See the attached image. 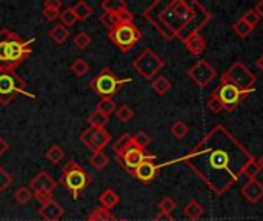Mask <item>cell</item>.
<instances>
[{
    "label": "cell",
    "instance_id": "obj_4",
    "mask_svg": "<svg viewBox=\"0 0 263 221\" xmlns=\"http://www.w3.org/2000/svg\"><path fill=\"white\" fill-rule=\"evenodd\" d=\"M131 82H133V78H119V77H116V74L111 69L105 68V69H102V72L99 75H96L91 80L89 86L100 98H111L126 83H131Z\"/></svg>",
    "mask_w": 263,
    "mask_h": 221
},
{
    "label": "cell",
    "instance_id": "obj_28",
    "mask_svg": "<svg viewBox=\"0 0 263 221\" xmlns=\"http://www.w3.org/2000/svg\"><path fill=\"white\" fill-rule=\"evenodd\" d=\"M117 218L111 214V211H106L103 208H96L89 217L86 218V221H116Z\"/></svg>",
    "mask_w": 263,
    "mask_h": 221
},
{
    "label": "cell",
    "instance_id": "obj_6",
    "mask_svg": "<svg viewBox=\"0 0 263 221\" xmlns=\"http://www.w3.org/2000/svg\"><path fill=\"white\" fill-rule=\"evenodd\" d=\"M220 82L223 83H231L240 91L245 92H254V85L257 82V77L254 72H251L242 62H234L228 71L222 75Z\"/></svg>",
    "mask_w": 263,
    "mask_h": 221
},
{
    "label": "cell",
    "instance_id": "obj_44",
    "mask_svg": "<svg viewBox=\"0 0 263 221\" xmlns=\"http://www.w3.org/2000/svg\"><path fill=\"white\" fill-rule=\"evenodd\" d=\"M12 183V177L9 175V172H6L5 168L0 166V192L6 191Z\"/></svg>",
    "mask_w": 263,
    "mask_h": 221
},
{
    "label": "cell",
    "instance_id": "obj_48",
    "mask_svg": "<svg viewBox=\"0 0 263 221\" xmlns=\"http://www.w3.org/2000/svg\"><path fill=\"white\" fill-rule=\"evenodd\" d=\"M153 221H176L174 220V217L173 215H168V214H159V215H156Z\"/></svg>",
    "mask_w": 263,
    "mask_h": 221
},
{
    "label": "cell",
    "instance_id": "obj_9",
    "mask_svg": "<svg viewBox=\"0 0 263 221\" xmlns=\"http://www.w3.org/2000/svg\"><path fill=\"white\" fill-rule=\"evenodd\" d=\"M250 92L240 91L239 88H236L231 83H223L220 82V85L213 91V95H216L225 106V111H234L242 102L243 98L248 95Z\"/></svg>",
    "mask_w": 263,
    "mask_h": 221
},
{
    "label": "cell",
    "instance_id": "obj_27",
    "mask_svg": "<svg viewBox=\"0 0 263 221\" xmlns=\"http://www.w3.org/2000/svg\"><path fill=\"white\" fill-rule=\"evenodd\" d=\"M153 91L156 92V94H159V95H165L171 88H173V85H171V82L166 78V77H163V75H159V77H156L154 80H153Z\"/></svg>",
    "mask_w": 263,
    "mask_h": 221
},
{
    "label": "cell",
    "instance_id": "obj_50",
    "mask_svg": "<svg viewBox=\"0 0 263 221\" xmlns=\"http://www.w3.org/2000/svg\"><path fill=\"white\" fill-rule=\"evenodd\" d=\"M256 11H257V14H259V17L263 18V0L262 2H259L257 5H256V8H254Z\"/></svg>",
    "mask_w": 263,
    "mask_h": 221
},
{
    "label": "cell",
    "instance_id": "obj_25",
    "mask_svg": "<svg viewBox=\"0 0 263 221\" xmlns=\"http://www.w3.org/2000/svg\"><path fill=\"white\" fill-rule=\"evenodd\" d=\"M72 11H74V14H76V17H77V22H79V20L83 22V20H86V18L92 14V6H91L89 3H86L85 0H80V2H77V3L72 6Z\"/></svg>",
    "mask_w": 263,
    "mask_h": 221
},
{
    "label": "cell",
    "instance_id": "obj_10",
    "mask_svg": "<svg viewBox=\"0 0 263 221\" xmlns=\"http://www.w3.org/2000/svg\"><path fill=\"white\" fill-rule=\"evenodd\" d=\"M193 3V6H194V15H193V18L190 20V23L186 25V28L180 32V35L177 37L179 40H182V42H185L188 37H191L193 34H196V32H200V29L211 20V17H213V14L200 3V2H196V0H193L191 2Z\"/></svg>",
    "mask_w": 263,
    "mask_h": 221
},
{
    "label": "cell",
    "instance_id": "obj_14",
    "mask_svg": "<svg viewBox=\"0 0 263 221\" xmlns=\"http://www.w3.org/2000/svg\"><path fill=\"white\" fill-rule=\"evenodd\" d=\"M148 157H149V155L145 154L143 149L136 148V146L131 145V148H128L120 157H117V162H119V165H122V166L133 175L134 169H136L142 162H145Z\"/></svg>",
    "mask_w": 263,
    "mask_h": 221
},
{
    "label": "cell",
    "instance_id": "obj_22",
    "mask_svg": "<svg viewBox=\"0 0 263 221\" xmlns=\"http://www.w3.org/2000/svg\"><path fill=\"white\" fill-rule=\"evenodd\" d=\"M119 202H120V198L112 189H105L100 195V206L106 211L114 209L119 205Z\"/></svg>",
    "mask_w": 263,
    "mask_h": 221
},
{
    "label": "cell",
    "instance_id": "obj_49",
    "mask_svg": "<svg viewBox=\"0 0 263 221\" xmlns=\"http://www.w3.org/2000/svg\"><path fill=\"white\" fill-rule=\"evenodd\" d=\"M8 149H9V146H8V143L2 138V135H0V158L8 152Z\"/></svg>",
    "mask_w": 263,
    "mask_h": 221
},
{
    "label": "cell",
    "instance_id": "obj_47",
    "mask_svg": "<svg viewBox=\"0 0 263 221\" xmlns=\"http://www.w3.org/2000/svg\"><path fill=\"white\" fill-rule=\"evenodd\" d=\"M79 168H82L77 162H74V160H71V162H68L65 166H63V169H62V175H65V174H68V172H72V171H76V169H79Z\"/></svg>",
    "mask_w": 263,
    "mask_h": 221
},
{
    "label": "cell",
    "instance_id": "obj_37",
    "mask_svg": "<svg viewBox=\"0 0 263 221\" xmlns=\"http://www.w3.org/2000/svg\"><path fill=\"white\" fill-rule=\"evenodd\" d=\"M233 29H234V32H236L237 35H240V37H243V38H245V37H248V35L253 32V29H254V28H251V26H250L243 18H240V20H237V22L233 25Z\"/></svg>",
    "mask_w": 263,
    "mask_h": 221
},
{
    "label": "cell",
    "instance_id": "obj_16",
    "mask_svg": "<svg viewBox=\"0 0 263 221\" xmlns=\"http://www.w3.org/2000/svg\"><path fill=\"white\" fill-rule=\"evenodd\" d=\"M55 188H57L55 180L46 171H42L40 174H37V177H34L29 183V189L32 191V194H35V192L52 194Z\"/></svg>",
    "mask_w": 263,
    "mask_h": 221
},
{
    "label": "cell",
    "instance_id": "obj_35",
    "mask_svg": "<svg viewBox=\"0 0 263 221\" xmlns=\"http://www.w3.org/2000/svg\"><path fill=\"white\" fill-rule=\"evenodd\" d=\"M100 23H102L103 26H106V28L111 31V29L116 28L120 22H119V17H117L116 11H111V12H103V14L100 15Z\"/></svg>",
    "mask_w": 263,
    "mask_h": 221
},
{
    "label": "cell",
    "instance_id": "obj_38",
    "mask_svg": "<svg viewBox=\"0 0 263 221\" xmlns=\"http://www.w3.org/2000/svg\"><path fill=\"white\" fill-rule=\"evenodd\" d=\"M116 115H117V118H119L122 123H128V122L134 117V111H133V108H131L129 105H122V106L117 108Z\"/></svg>",
    "mask_w": 263,
    "mask_h": 221
},
{
    "label": "cell",
    "instance_id": "obj_12",
    "mask_svg": "<svg viewBox=\"0 0 263 221\" xmlns=\"http://www.w3.org/2000/svg\"><path fill=\"white\" fill-rule=\"evenodd\" d=\"M80 142L94 152H102L111 142V134L105 128H88L82 132Z\"/></svg>",
    "mask_w": 263,
    "mask_h": 221
},
{
    "label": "cell",
    "instance_id": "obj_2",
    "mask_svg": "<svg viewBox=\"0 0 263 221\" xmlns=\"http://www.w3.org/2000/svg\"><path fill=\"white\" fill-rule=\"evenodd\" d=\"M193 15L194 6L193 3H188L185 0H173L170 3L157 0L151 3L143 12V17L166 40L177 38L180 32L186 28Z\"/></svg>",
    "mask_w": 263,
    "mask_h": 221
},
{
    "label": "cell",
    "instance_id": "obj_33",
    "mask_svg": "<svg viewBox=\"0 0 263 221\" xmlns=\"http://www.w3.org/2000/svg\"><path fill=\"white\" fill-rule=\"evenodd\" d=\"M108 122H109V117L103 115V114L99 112V111H94V112L88 117V123H89L91 128H105Z\"/></svg>",
    "mask_w": 263,
    "mask_h": 221
},
{
    "label": "cell",
    "instance_id": "obj_46",
    "mask_svg": "<svg viewBox=\"0 0 263 221\" xmlns=\"http://www.w3.org/2000/svg\"><path fill=\"white\" fill-rule=\"evenodd\" d=\"M32 197L35 198V202H37V203H40V206H43V205H46V203L52 202V194L35 192V194H32Z\"/></svg>",
    "mask_w": 263,
    "mask_h": 221
},
{
    "label": "cell",
    "instance_id": "obj_40",
    "mask_svg": "<svg viewBox=\"0 0 263 221\" xmlns=\"http://www.w3.org/2000/svg\"><path fill=\"white\" fill-rule=\"evenodd\" d=\"M171 135L173 137H176V138H183L186 134H188V126L182 122V120H177V122H174L173 125H171Z\"/></svg>",
    "mask_w": 263,
    "mask_h": 221
},
{
    "label": "cell",
    "instance_id": "obj_52",
    "mask_svg": "<svg viewBox=\"0 0 263 221\" xmlns=\"http://www.w3.org/2000/svg\"><path fill=\"white\" fill-rule=\"evenodd\" d=\"M257 165H259L260 171H263V154H262V155H260V158L257 160Z\"/></svg>",
    "mask_w": 263,
    "mask_h": 221
},
{
    "label": "cell",
    "instance_id": "obj_29",
    "mask_svg": "<svg viewBox=\"0 0 263 221\" xmlns=\"http://www.w3.org/2000/svg\"><path fill=\"white\" fill-rule=\"evenodd\" d=\"M96 111L102 112V114L106 115V117H111V114L117 111V105H116V102H114L112 98H102V100L97 103Z\"/></svg>",
    "mask_w": 263,
    "mask_h": 221
},
{
    "label": "cell",
    "instance_id": "obj_45",
    "mask_svg": "<svg viewBox=\"0 0 263 221\" xmlns=\"http://www.w3.org/2000/svg\"><path fill=\"white\" fill-rule=\"evenodd\" d=\"M251 28H256V25L259 23V20H260V17H259V14H257V11L256 9H250V11H247L245 14H243V17H242Z\"/></svg>",
    "mask_w": 263,
    "mask_h": 221
},
{
    "label": "cell",
    "instance_id": "obj_32",
    "mask_svg": "<svg viewBox=\"0 0 263 221\" xmlns=\"http://www.w3.org/2000/svg\"><path fill=\"white\" fill-rule=\"evenodd\" d=\"M89 71V65L86 60L83 58H76L72 63H71V72L76 75V77H83L86 75V72Z\"/></svg>",
    "mask_w": 263,
    "mask_h": 221
},
{
    "label": "cell",
    "instance_id": "obj_21",
    "mask_svg": "<svg viewBox=\"0 0 263 221\" xmlns=\"http://www.w3.org/2000/svg\"><path fill=\"white\" fill-rule=\"evenodd\" d=\"M183 214H185L186 218H190L191 221H197L203 217L205 209H203V206H202L199 202L193 200V202H190V203L183 208Z\"/></svg>",
    "mask_w": 263,
    "mask_h": 221
},
{
    "label": "cell",
    "instance_id": "obj_17",
    "mask_svg": "<svg viewBox=\"0 0 263 221\" xmlns=\"http://www.w3.org/2000/svg\"><path fill=\"white\" fill-rule=\"evenodd\" d=\"M240 192H242V197H243L248 203L256 205V203H259L263 198V183L260 180H257V178L248 180V182L242 186Z\"/></svg>",
    "mask_w": 263,
    "mask_h": 221
},
{
    "label": "cell",
    "instance_id": "obj_19",
    "mask_svg": "<svg viewBox=\"0 0 263 221\" xmlns=\"http://www.w3.org/2000/svg\"><path fill=\"white\" fill-rule=\"evenodd\" d=\"M183 43H185L188 52H190L191 55H196V57L202 55L203 51H205V48H206V40L203 38V35H202L200 32L193 34V35L188 37Z\"/></svg>",
    "mask_w": 263,
    "mask_h": 221
},
{
    "label": "cell",
    "instance_id": "obj_3",
    "mask_svg": "<svg viewBox=\"0 0 263 221\" xmlns=\"http://www.w3.org/2000/svg\"><path fill=\"white\" fill-rule=\"evenodd\" d=\"M35 38L23 40L17 32L3 28L0 31V71H14L31 54Z\"/></svg>",
    "mask_w": 263,
    "mask_h": 221
},
{
    "label": "cell",
    "instance_id": "obj_1",
    "mask_svg": "<svg viewBox=\"0 0 263 221\" xmlns=\"http://www.w3.org/2000/svg\"><path fill=\"white\" fill-rule=\"evenodd\" d=\"M253 154L223 126H214L203 140L182 158L160 165V168L182 162L217 195L225 194L242 177V168L253 160Z\"/></svg>",
    "mask_w": 263,
    "mask_h": 221
},
{
    "label": "cell",
    "instance_id": "obj_31",
    "mask_svg": "<svg viewBox=\"0 0 263 221\" xmlns=\"http://www.w3.org/2000/svg\"><path fill=\"white\" fill-rule=\"evenodd\" d=\"M259 172H262V171H260V168H259V165H257V160H256V158L250 160V162H248V163H245V166L242 168V175H243V177H247L248 180L257 178Z\"/></svg>",
    "mask_w": 263,
    "mask_h": 221
},
{
    "label": "cell",
    "instance_id": "obj_39",
    "mask_svg": "<svg viewBox=\"0 0 263 221\" xmlns=\"http://www.w3.org/2000/svg\"><path fill=\"white\" fill-rule=\"evenodd\" d=\"M176 202H174V198H171V197H163L160 202H159V211H160V214H168V215H171L174 211H176Z\"/></svg>",
    "mask_w": 263,
    "mask_h": 221
},
{
    "label": "cell",
    "instance_id": "obj_20",
    "mask_svg": "<svg viewBox=\"0 0 263 221\" xmlns=\"http://www.w3.org/2000/svg\"><path fill=\"white\" fill-rule=\"evenodd\" d=\"M62 12V2L60 0H46L43 3V15L48 20H55L60 17Z\"/></svg>",
    "mask_w": 263,
    "mask_h": 221
},
{
    "label": "cell",
    "instance_id": "obj_23",
    "mask_svg": "<svg viewBox=\"0 0 263 221\" xmlns=\"http://www.w3.org/2000/svg\"><path fill=\"white\" fill-rule=\"evenodd\" d=\"M49 37L52 38V42L55 45H63L68 40V37H69V29L66 26H63L62 23L54 25L52 29L49 31Z\"/></svg>",
    "mask_w": 263,
    "mask_h": 221
},
{
    "label": "cell",
    "instance_id": "obj_43",
    "mask_svg": "<svg viewBox=\"0 0 263 221\" xmlns=\"http://www.w3.org/2000/svg\"><path fill=\"white\" fill-rule=\"evenodd\" d=\"M206 106H208V109L214 114V115H219V114H222L223 111H225V106H223V103L216 97V95H213L211 94V97L208 98V103H206Z\"/></svg>",
    "mask_w": 263,
    "mask_h": 221
},
{
    "label": "cell",
    "instance_id": "obj_41",
    "mask_svg": "<svg viewBox=\"0 0 263 221\" xmlns=\"http://www.w3.org/2000/svg\"><path fill=\"white\" fill-rule=\"evenodd\" d=\"M14 198H15V202L17 203H20V205H26V203H29V200L32 198V192H31V189L29 188H18L17 191H15V194H14Z\"/></svg>",
    "mask_w": 263,
    "mask_h": 221
},
{
    "label": "cell",
    "instance_id": "obj_15",
    "mask_svg": "<svg viewBox=\"0 0 263 221\" xmlns=\"http://www.w3.org/2000/svg\"><path fill=\"white\" fill-rule=\"evenodd\" d=\"M156 157L154 155H149L145 162H142L133 172V177H136L139 182L142 183H151L156 177H157V172L160 169V165H156Z\"/></svg>",
    "mask_w": 263,
    "mask_h": 221
},
{
    "label": "cell",
    "instance_id": "obj_11",
    "mask_svg": "<svg viewBox=\"0 0 263 221\" xmlns=\"http://www.w3.org/2000/svg\"><path fill=\"white\" fill-rule=\"evenodd\" d=\"M60 183L71 192L72 198L77 200L80 192L89 186L91 177H89V174L83 168H79V169H76L72 172H68L65 175H62L60 177Z\"/></svg>",
    "mask_w": 263,
    "mask_h": 221
},
{
    "label": "cell",
    "instance_id": "obj_51",
    "mask_svg": "<svg viewBox=\"0 0 263 221\" xmlns=\"http://www.w3.org/2000/svg\"><path fill=\"white\" fill-rule=\"evenodd\" d=\"M256 63H257V68H259V69L263 72V54L259 57V58H257V62H256Z\"/></svg>",
    "mask_w": 263,
    "mask_h": 221
},
{
    "label": "cell",
    "instance_id": "obj_7",
    "mask_svg": "<svg viewBox=\"0 0 263 221\" xmlns=\"http://www.w3.org/2000/svg\"><path fill=\"white\" fill-rule=\"evenodd\" d=\"M108 37L120 51L128 52L133 46H136L142 40V32L134 25V22H131V23H119L116 28H112L108 32Z\"/></svg>",
    "mask_w": 263,
    "mask_h": 221
},
{
    "label": "cell",
    "instance_id": "obj_53",
    "mask_svg": "<svg viewBox=\"0 0 263 221\" xmlns=\"http://www.w3.org/2000/svg\"><path fill=\"white\" fill-rule=\"evenodd\" d=\"M116 221H128V220H116Z\"/></svg>",
    "mask_w": 263,
    "mask_h": 221
},
{
    "label": "cell",
    "instance_id": "obj_8",
    "mask_svg": "<svg viewBox=\"0 0 263 221\" xmlns=\"http://www.w3.org/2000/svg\"><path fill=\"white\" fill-rule=\"evenodd\" d=\"M163 66H165V62L151 48L143 49L142 54L133 62V68L146 80L154 78L162 71Z\"/></svg>",
    "mask_w": 263,
    "mask_h": 221
},
{
    "label": "cell",
    "instance_id": "obj_13",
    "mask_svg": "<svg viewBox=\"0 0 263 221\" xmlns=\"http://www.w3.org/2000/svg\"><path fill=\"white\" fill-rule=\"evenodd\" d=\"M216 69L203 58H199L190 69H188V77L199 86L205 88L208 86L214 78H216Z\"/></svg>",
    "mask_w": 263,
    "mask_h": 221
},
{
    "label": "cell",
    "instance_id": "obj_5",
    "mask_svg": "<svg viewBox=\"0 0 263 221\" xmlns=\"http://www.w3.org/2000/svg\"><path fill=\"white\" fill-rule=\"evenodd\" d=\"M18 94L35 98L32 92L26 91V83L14 71H0V105H9Z\"/></svg>",
    "mask_w": 263,
    "mask_h": 221
},
{
    "label": "cell",
    "instance_id": "obj_18",
    "mask_svg": "<svg viewBox=\"0 0 263 221\" xmlns=\"http://www.w3.org/2000/svg\"><path fill=\"white\" fill-rule=\"evenodd\" d=\"M63 214H65L63 208L54 200L40 206V209H39V215L45 221H59L63 217Z\"/></svg>",
    "mask_w": 263,
    "mask_h": 221
},
{
    "label": "cell",
    "instance_id": "obj_26",
    "mask_svg": "<svg viewBox=\"0 0 263 221\" xmlns=\"http://www.w3.org/2000/svg\"><path fill=\"white\" fill-rule=\"evenodd\" d=\"M45 157L52 163V165H59L63 158H65V151L60 145L54 143L49 146V149L45 152Z\"/></svg>",
    "mask_w": 263,
    "mask_h": 221
},
{
    "label": "cell",
    "instance_id": "obj_30",
    "mask_svg": "<svg viewBox=\"0 0 263 221\" xmlns=\"http://www.w3.org/2000/svg\"><path fill=\"white\" fill-rule=\"evenodd\" d=\"M89 163L94 169L97 171H102L108 166L109 160H108V155L102 151V152H94L91 157H89Z\"/></svg>",
    "mask_w": 263,
    "mask_h": 221
},
{
    "label": "cell",
    "instance_id": "obj_42",
    "mask_svg": "<svg viewBox=\"0 0 263 221\" xmlns=\"http://www.w3.org/2000/svg\"><path fill=\"white\" fill-rule=\"evenodd\" d=\"M91 42H92L91 35H89L88 32H85V31L79 32V34L74 37V45H76L79 49H86V48L91 45Z\"/></svg>",
    "mask_w": 263,
    "mask_h": 221
},
{
    "label": "cell",
    "instance_id": "obj_24",
    "mask_svg": "<svg viewBox=\"0 0 263 221\" xmlns=\"http://www.w3.org/2000/svg\"><path fill=\"white\" fill-rule=\"evenodd\" d=\"M131 142H133V135L129 132H125L123 135H120L117 138V142L112 145V151H114L116 157H120L128 148H131Z\"/></svg>",
    "mask_w": 263,
    "mask_h": 221
},
{
    "label": "cell",
    "instance_id": "obj_34",
    "mask_svg": "<svg viewBox=\"0 0 263 221\" xmlns=\"http://www.w3.org/2000/svg\"><path fill=\"white\" fill-rule=\"evenodd\" d=\"M151 143V137L145 132V131H139L137 134H134L133 135V142H131V145L133 146H136V148H140V149H146V146Z\"/></svg>",
    "mask_w": 263,
    "mask_h": 221
},
{
    "label": "cell",
    "instance_id": "obj_36",
    "mask_svg": "<svg viewBox=\"0 0 263 221\" xmlns=\"http://www.w3.org/2000/svg\"><path fill=\"white\" fill-rule=\"evenodd\" d=\"M60 23L63 25V26H66V28H69V26H74L76 23H77V17H76V14H74V11H72V8H66V9H63L62 12H60Z\"/></svg>",
    "mask_w": 263,
    "mask_h": 221
}]
</instances>
